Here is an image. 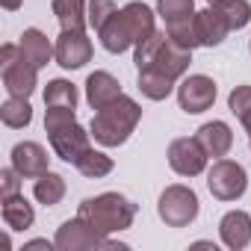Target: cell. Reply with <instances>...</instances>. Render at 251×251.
<instances>
[{"instance_id": "obj_1", "label": "cell", "mask_w": 251, "mask_h": 251, "mask_svg": "<svg viewBox=\"0 0 251 251\" xmlns=\"http://www.w3.org/2000/svg\"><path fill=\"white\" fill-rule=\"evenodd\" d=\"M154 12L139 3V0H133V3H127L124 9H118L100 30H98V39L103 45V50L109 53H121L127 48H136L142 39H148L154 33Z\"/></svg>"}, {"instance_id": "obj_2", "label": "cell", "mask_w": 251, "mask_h": 251, "mask_svg": "<svg viewBox=\"0 0 251 251\" xmlns=\"http://www.w3.org/2000/svg\"><path fill=\"white\" fill-rule=\"evenodd\" d=\"M142 118V106L127 98V95H121L115 98L112 103H106L103 109H95V118L89 124V130L95 136L98 145L103 148H118L130 139V133L136 130V124Z\"/></svg>"}, {"instance_id": "obj_3", "label": "cell", "mask_w": 251, "mask_h": 251, "mask_svg": "<svg viewBox=\"0 0 251 251\" xmlns=\"http://www.w3.org/2000/svg\"><path fill=\"white\" fill-rule=\"evenodd\" d=\"M133 62H136L139 71H142V68H151V71H160V74H166L169 80L177 83V80L186 74L189 62H192V50L177 48V45L169 39L166 30H154L148 39H142V42L136 45Z\"/></svg>"}, {"instance_id": "obj_4", "label": "cell", "mask_w": 251, "mask_h": 251, "mask_svg": "<svg viewBox=\"0 0 251 251\" xmlns=\"http://www.w3.org/2000/svg\"><path fill=\"white\" fill-rule=\"evenodd\" d=\"M77 216H83L95 230L112 236V233H121L127 230L136 219V204L130 198H124L118 192H100L95 198H86L80 201L77 207Z\"/></svg>"}, {"instance_id": "obj_5", "label": "cell", "mask_w": 251, "mask_h": 251, "mask_svg": "<svg viewBox=\"0 0 251 251\" xmlns=\"http://www.w3.org/2000/svg\"><path fill=\"white\" fill-rule=\"evenodd\" d=\"M53 242H56L59 251H98V248H121L124 251V248H127V245L109 239L106 233L95 230L83 216H74V219L62 222L56 236H53Z\"/></svg>"}, {"instance_id": "obj_6", "label": "cell", "mask_w": 251, "mask_h": 251, "mask_svg": "<svg viewBox=\"0 0 251 251\" xmlns=\"http://www.w3.org/2000/svg\"><path fill=\"white\" fill-rule=\"evenodd\" d=\"M198 210H201V204H198L195 189H189L183 183L166 186L163 195H160V201H157V213H160V219L169 227H186V225H192L198 219Z\"/></svg>"}, {"instance_id": "obj_7", "label": "cell", "mask_w": 251, "mask_h": 251, "mask_svg": "<svg viewBox=\"0 0 251 251\" xmlns=\"http://www.w3.org/2000/svg\"><path fill=\"white\" fill-rule=\"evenodd\" d=\"M207 189H210L213 198H219V201H236V198H242L245 189H248V175H245V169H242L239 163L222 157V160H216L213 169L207 172Z\"/></svg>"}, {"instance_id": "obj_8", "label": "cell", "mask_w": 251, "mask_h": 251, "mask_svg": "<svg viewBox=\"0 0 251 251\" xmlns=\"http://www.w3.org/2000/svg\"><path fill=\"white\" fill-rule=\"evenodd\" d=\"M92 53L95 50H92V42L86 39V30H62L53 45V59L65 71L83 68L86 62H92Z\"/></svg>"}, {"instance_id": "obj_9", "label": "cell", "mask_w": 251, "mask_h": 251, "mask_svg": "<svg viewBox=\"0 0 251 251\" xmlns=\"http://www.w3.org/2000/svg\"><path fill=\"white\" fill-rule=\"evenodd\" d=\"M213 100H216V83H213V77H207V74H189V77L180 80V86H177V103H180L183 112L198 115V112L210 109Z\"/></svg>"}, {"instance_id": "obj_10", "label": "cell", "mask_w": 251, "mask_h": 251, "mask_svg": "<svg viewBox=\"0 0 251 251\" xmlns=\"http://www.w3.org/2000/svg\"><path fill=\"white\" fill-rule=\"evenodd\" d=\"M207 151L201 148V142L192 136H183V139H175L169 145V166L180 175V177H198L204 175L207 169Z\"/></svg>"}, {"instance_id": "obj_11", "label": "cell", "mask_w": 251, "mask_h": 251, "mask_svg": "<svg viewBox=\"0 0 251 251\" xmlns=\"http://www.w3.org/2000/svg\"><path fill=\"white\" fill-rule=\"evenodd\" d=\"M48 139H50L53 154H56L59 160L71 163V166H77V160L92 148V142H89V139H92V130L80 127L77 121L68 124V127H62V130H56V133H50Z\"/></svg>"}, {"instance_id": "obj_12", "label": "cell", "mask_w": 251, "mask_h": 251, "mask_svg": "<svg viewBox=\"0 0 251 251\" xmlns=\"http://www.w3.org/2000/svg\"><path fill=\"white\" fill-rule=\"evenodd\" d=\"M0 74H3V89L9 95H15V98H30L36 92V86H39V68L33 62H27L24 53L12 65L0 68Z\"/></svg>"}, {"instance_id": "obj_13", "label": "cell", "mask_w": 251, "mask_h": 251, "mask_svg": "<svg viewBox=\"0 0 251 251\" xmlns=\"http://www.w3.org/2000/svg\"><path fill=\"white\" fill-rule=\"evenodd\" d=\"M48 163H50V157L39 142H18L12 148V169L21 177H39V175L50 172Z\"/></svg>"}, {"instance_id": "obj_14", "label": "cell", "mask_w": 251, "mask_h": 251, "mask_svg": "<svg viewBox=\"0 0 251 251\" xmlns=\"http://www.w3.org/2000/svg\"><path fill=\"white\" fill-rule=\"evenodd\" d=\"M219 236L230 251H242L251 245V216L245 210H230L219 222Z\"/></svg>"}, {"instance_id": "obj_15", "label": "cell", "mask_w": 251, "mask_h": 251, "mask_svg": "<svg viewBox=\"0 0 251 251\" xmlns=\"http://www.w3.org/2000/svg\"><path fill=\"white\" fill-rule=\"evenodd\" d=\"M195 139L201 142V148L207 151V157H216V160L227 157V151L233 148V133H230V127H227L225 121H207V124H201Z\"/></svg>"}, {"instance_id": "obj_16", "label": "cell", "mask_w": 251, "mask_h": 251, "mask_svg": "<svg viewBox=\"0 0 251 251\" xmlns=\"http://www.w3.org/2000/svg\"><path fill=\"white\" fill-rule=\"evenodd\" d=\"M121 83L109 74V71H95L86 77V100L92 109H103L106 103H112L115 98H121Z\"/></svg>"}, {"instance_id": "obj_17", "label": "cell", "mask_w": 251, "mask_h": 251, "mask_svg": "<svg viewBox=\"0 0 251 251\" xmlns=\"http://www.w3.org/2000/svg\"><path fill=\"white\" fill-rule=\"evenodd\" d=\"M195 33H198V45L201 48H219L227 39L230 27L225 24V18L213 6H207V9L195 12Z\"/></svg>"}, {"instance_id": "obj_18", "label": "cell", "mask_w": 251, "mask_h": 251, "mask_svg": "<svg viewBox=\"0 0 251 251\" xmlns=\"http://www.w3.org/2000/svg\"><path fill=\"white\" fill-rule=\"evenodd\" d=\"M21 53H24V59L27 62H33L36 68H45L48 62H50V56H53V45H50V39L42 33V30H36V27H27L24 33H21Z\"/></svg>"}, {"instance_id": "obj_19", "label": "cell", "mask_w": 251, "mask_h": 251, "mask_svg": "<svg viewBox=\"0 0 251 251\" xmlns=\"http://www.w3.org/2000/svg\"><path fill=\"white\" fill-rule=\"evenodd\" d=\"M3 222L9 230H27L33 222H36V213H33V204L24 198V195H12V198H3Z\"/></svg>"}, {"instance_id": "obj_20", "label": "cell", "mask_w": 251, "mask_h": 251, "mask_svg": "<svg viewBox=\"0 0 251 251\" xmlns=\"http://www.w3.org/2000/svg\"><path fill=\"white\" fill-rule=\"evenodd\" d=\"M86 0H53V15L62 30H86L89 15H86Z\"/></svg>"}, {"instance_id": "obj_21", "label": "cell", "mask_w": 251, "mask_h": 251, "mask_svg": "<svg viewBox=\"0 0 251 251\" xmlns=\"http://www.w3.org/2000/svg\"><path fill=\"white\" fill-rule=\"evenodd\" d=\"M33 195H36V201L45 204V207L59 204V201L65 198V177L56 175V172H45V175H39L36 183H33Z\"/></svg>"}, {"instance_id": "obj_22", "label": "cell", "mask_w": 251, "mask_h": 251, "mask_svg": "<svg viewBox=\"0 0 251 251\" xmlns=\"http://www.w3.org/2000/svg\"><path fill=\"white\" fill-rule=\"evenodd\" d=\"M0 118H3L6 127L21 130V127H27V124L33 121V106H30L27 98H15V95H9V98L3 100V106H0Z\"/></svg>"}, {"instance_id": "obj_23", "label": "cell", "mask_w": 251, "mask_h": 251, "mask_svg": "<svg viewBox=\"0 0 251 251\" xmlns=\"http://www.w3.org/2000/svg\"><path fill=\"white\" fill-rule=\"evenodd\" d=\"M139 92H142L148 100H166V98L175 92V80H169V77L160 74V71L142 68V71H139Z\"/></svg>"}, {"instance_id": "obj_24", "label": "cell", "mask_w": 251, "mask_h": 251, "mask_svg": "<svg viewBox=\"0 0 251 251\" xmlns=\"http://www.w3.org/2000/svg\"><path fill=\"white\" fill-rule=\"evenodd\" d=\"M230 30H242L248 21H251V3L248 0H216V3H210Z\"/></svg>"}, {"instance_id": "obj_25", "label": "cell", "mask_w": 251, "mask_h": 251, "mask_svg": "<svg viewBox=\"0 0 251 251\" xmlns=\"http://www.w3.org/2000/svg\"><path fill=\"white\" fill-rule=\"evenodd\" d=\"M83 177H89V180H98V177H103V175H109L112 172V157H106L103 151H95V148H89L80 160H77V166H74Z\"/></svg>"}, {"instance_id": "obj_26", "label": "cell", "mask_w": 251, "mask_h": 251, "mask_svg": "<svg viewBox=\"0 0 251 251\" xmlns=\"http://www.w3.org/2000/svg\"><path fill=\"white\" fill-rule=\"evenodd\" d=\"M166 33H169V39H172L177 48H186V50L201 48V45H198V33H195V15L169 21V24H166Z\"/></svg>"}, {"instance_id": "obj_27", "label": "cell", "mask_w": 251, "mask_h": 251, "mask_svg": "<svg viewBox=\"0 0 251 251\" xmlns=\"http://www.w3.org/2000/svg\"><path fill=\"white\" fill-rule=\"evenodd\" d=\"M45 106H74L77 109V89H74V83H68L62 77L50 80L48 89H45Z\"/></svg>"}, {"instance_id": "obj_28", "label": "cell", "mask_w": 251, "mask_h": 251, "mask_svg": "<svg viewBox=\"0 0 251 251\" xmlns=\"http://www.w3.org/2000/svg\"><path fill=\"white\" fill-rule=\"evenodd\" d=\"M227 106L230 112L242 121V127L251 139V86H236L230 95H227Z\"/></svg>"}, {"instance_id": "obj_29", "label": "cell", "mask_w": 251, "mask_h": 251, "mask_svg": "<svg viewBox=\"0 0 251 251\" xmlns=\"http://www.w3.org/2000/svg\"><path fill=\"white\" fill-rule=\"evenodd\" d=\"M157 15L166 24L177 18H189L195 15V0H157Z\"/></svg>"}, {"instance_id": "obj_30", "label": "cell", "mask_w": 251, "mask_h": 251, "mask_svg": "<svg viewBox=\"0 0 251 251\" xmlns=\"http://www.w3.org/2000/svg\"><path fill=\"white\" fill-rule=\"evenodd\" d=\"M118 12V6H115V0H89V6H86V15H89V27L98 33L112 15Z\"/></svg>"}, {"instance_id": "obj_31", "label": "cell", "mask_w": 251, "mask_h": 251, "mask_svg": "<svg viewBox=\"0 0 251 251\" xmlns=\"http://www.w3.org/2000/svg\"><path fill=\"white\" fill-rule=\"evenodd\" d=\"M74 121H77L74 118V106H48L45 109V130H48V136L62 130V127H68V124H74Z\"/></svg>"}, {"instance_id": "obj_32", "label": "cell", "mask_w": 251, "mask_h": 251, "mask_svg": "<svg viewBox=\"0 0 251 251\" xmlns=\"http://www.w3.org/2000/svg\"><path fill=\"white\" fill-rule=\"evenodd\" d=\"M21 175L9 166L0 172V198H12V195H21Z\"/></svg>"}, {"instance_id": "obj_33", "label": "cell", "mask_w": 251, "mask_h": 251, "mask_svg": "<svg viewBox=\"0 0 251 251\" xmlns=\"http://www.w3.org/2000/svg\"><path fill=\"white\" fill-rule=\"evenodd\" d=\"M30 248H56V242H48V239H33V242H24V251H30Z\"/></svg>"}, {"instance_id": "obj_34", "label": "cell", "mask_w": 251, "mask_h": 251, "mask_svg": "<svg viewBox=\"0 0 251 251\" xmlns=\"http://www.w3.org/2000/svg\"><path fill=\"white\" fill-rule=\"evenodd\" d=\"M0 3H3V9H6V12H15V9H21L24 0H0Z\"/></svg>"}, {"instance_id": "obj_35", "label": "cell", "mask_w": 251, "mask_h": 251, "mask_svg": "<svg viewBox=\"0 0 251 251\" xmlns=\"http://www.w3.org/2000/svg\"><path fill=\"white\" fill-rule=\"evenodd\" d=\"M248 50H251V42H248Z\"/></svg>"}, {"instance_id": "obj_36", "label": "cell", "mask_w": 251, "mask_h": 251, "mask_svg": "<svg viewBox=\"0 0 251 251\" xmlns=\"http://www.w3.org/2000/svg\"><path fill=\"white\" fill-rule=\"evenodd\" d=\"M210 3H216V0H210Z\"/></svg>"}]
</instances>
